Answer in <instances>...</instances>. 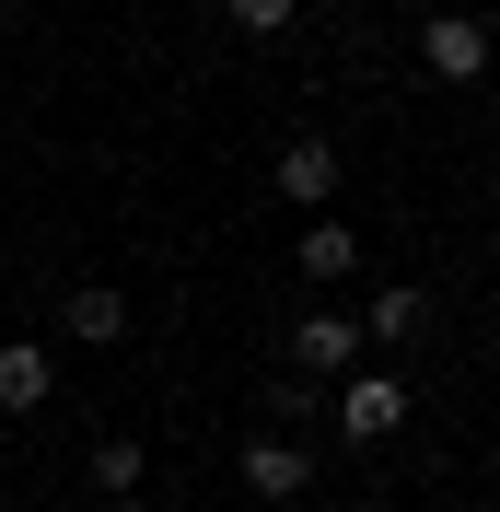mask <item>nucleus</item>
Instances as JSON below:
<instances>
[{
	"label": "nucleus",
	"mask_w": 500,
	"mask_h": 512,
	"mask_svg": "<svg viewBox=\"0 0 500 512\" xmlns=\"http://www.w3.org/2000/svg\"><path fill=\"white\" fill-rule=\"evenodd\" d=\"M326 419H338V443H396L407 431V384L396 373H349L338 396H326Z\"/></svg>",
	"instance_id": "obj_1"
},
{
	"label": "nucleus",
	"mask_w": 500,
	"mask_h": 512,
	"mask_svg": "<svg viewBox=\"0 0 500 512\" xmlns=\"http://www.w3.org/2000/svg\"><path fill=\"white\" fill-rule=\"evenodd\" d=\"M245 489H256V501H303V489H314V454L291 443V431H256V443H245Z\"/></svg>",
	"instance_id": "obj_2"
},
{
	"label": "nucleus",
	"mask_w": 500,
	"mask_h": 512,
	"mask_svg": "<svg viewBox=\"0 0 500 512\" xmlns=\"http://www.w3.org/2000/svg\"><path fill=\"white\" fill-rule=\"evenodd\" d=\"M419 59H431L442 82H477V70H489V24H466V12H442V24H419Z\"/></svg>",
	"instance_id": "obj_3"
},
{
	"label": "nucleus",
	"mask_w": 500,
	"mask_h": 512,
	"mask_svg": "<svg viewBox=\"0 0 500 512\" xmlns=\"http://www.w3.org/2000/svg\"><path fill=\"white\" fill-rule=\"evenodd\" d=\"M59 338H82V350H117V338H128V303H117L105 280H82V291L59 303Z\"/></svg>",
	"instance_id": "obj_4"
},
{
	"label": "nucleus",
	"mask_w": 500,
	"mask_h": 512,
	"mask_svg": "<svg viewBox=\"0 0 500 512\" xmlns=\"http://www.w3.org/2000/svg\"><path fill=\"white\" fill-rule=\"evenodd\" d=\"M47 396H59V361L35 338H0V408H47Z\"/></svg>",
	"instance_id": "obj_5"
},
{
	"label": "nucleus",
	"mask_w": 500,
	"mask_h": 512,
	"mask_svg": "<svg viewBox=\"0 0 500 512\" xmlns=\"http://www.w3.org/2000/svg\"><path fill=\"white\" fill-rule=\"evenodd\" d=\"M326 187H338V152L326 140H280V198L291 210H326Z\"/></svg>",
	"instance_id": "obj_6"
},
{
	"label": "nucleus",
	"mask_w": 500,
	"mask_h": 512,
	"mask_svg": "<svg viewBox=\"0 0 500 512\" xmlns=\"http://www.w3.org/2000/svg\"><path fill=\"white\" fill-rule=\"evenodd\" d=\"M291 350H303L314 373H349V361H361V326H349V315H303V326H291Z\"/></svg>",
	"instance_id": "obj_7"
},
{
	"label": "nucleus",
	"mask_w": 500,
	"mask_h": 512,
	"mask_svg": "<svg viewBox=\"0 0 500 512\" xmlns=\"http://www.w3.org/2000/svg\"><path fill=\"white\" fill-rule=\"evenodd\" d=\"M419 326H431V303H419V291H373V350H407Z\"/></svg>",
	"instance_id": "obj_8"
},
{
	"label": "nucleus",
	"mask_w": 500,
	"mask_h": 512,
	"mask_svg": "<svg viewBox=\"0 0 500 512\" xmlns=\"http://www.w3.org/2000/svg\"><path fill=\"white\" fill-rule=\"evenodd\" d=\"M303 268H314V280H349V268H361V233H349V222H314L303 233Z\"/></svg>",
	"instance_id": "obj_9"
},
{
	"label": "nucleus",
	"mask_w": 500,
	"mask_h": 512,
	"mask_svg": "<svg viewBox=\"0 0 500 512\" xmlns=\"http://www.w3.org/2000/svg\"><path fill=\"white\" fill-rule=\"evenodd\" d=\"M94 489L128 501V489H140V443H94Z\"/></svg>",
	"instance_id": "obj_10"
},
{
	"label": "nucleus",
	"mask_w": 500,
	"mask_h": 512,
	"mask_svg": "<svg viewBox=\"0 0 500 512\" xmlns=\"http://www.w3.org/2000/svg\"><path fill=\"white\" fill-rule=\"evenodd\" d=\"M221 12H233V24H245V35H280L291 12H303V0H221Z\"/></svg>",
	"instance_id": "obj_11"
},
{
	"label": "nucleus",
	"mask_w": 500,
	"mask_h": 512,
	"mask_svg": "<svg viewBox=\"0 0 500 512\" xmlns=\"http://www.w3.org/2000/svg\"><path fill=\"white\" fill-rule=\"evenodd\" d=\"M105 512H152V501H105Z\"/></svg>",
	"instance_id": "obj_12"
}]
</instances>
